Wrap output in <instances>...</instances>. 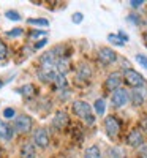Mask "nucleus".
Listing matches in <instances>:
<instances>
[{
    "instance_id": "1",
    "label": "nucleus",
    "mask_w": 147,
    "mask_h": 158,
    "mask_svg": "<svg viewBox=\"0 0 147 158\" xmlns=\"http://www.w3.org/2000/svg\"><path fill=\"white\" fill-rule=\"evenodd\" d=\"M124 81L127 85L133 87V89H142L145 85V79L141 73H138L133 68H127L124 71Z\"/></svg>"
},
{
    "instance_id": "2",
    "label": "nucleus",
    "mask_w": 147,
    "mask_h": 158,
    "mask_svg": "<svg viewBox=\"0 0 147 158\" xmlns=\"http://www.w3.org/2000/svg\"><path fill=\"white\" fill-rule=\"evenodd\" d=\"M104 131L109 139H116L120 133V122L116 115H108L104 118Z\"/></svg>"
},
{
    "instance_id": "3",
    "label": "nucleus",
    "mask_w": 147,
    "mask_h": 158,
    "mask_svg": "<svg viewBox=\"0 0 147 158\" xmlns=\"http://www.w3.org/2000/svg\"><path fill=\"white\" fill-rule=\"evenodd\" d=\"M144 141H145L144 133H142V130H139V128H133L130 133L127 135V139H125L127 146H130V147H133V149L142 147V146H144Z\"/></svg>"
},
{
    "instance_id": "4",
    "label": "nucleus",
    "mask_w": 147,
    "mask_h": 158,
    "mask_svg": "<svg viewBox=\"0 0 147 158\" xmlns=\"http://www.w3.org/2000/svg\"><path fill=\"white\" fill-rule=\"evenodd\" d=\"M32 127H33V120L27 114H21L15 118V128H16L18 133H22V135L29 133V131L32 130Z\"/></svg>"
},
{
    "instance_id": "5",
    "label": "nucleus",
    "mask_w": 147,
    "mask_h": 158,
    "mask_svg": "<svg viewBox=\"0 0 147 158\" xmlns=\"http://www.w3.org/2000/svg\"><path fill=\"white\" fill-rule=\"evenodd\" d=\"M122 82H124V76L120 74L119 71H114V73H109L108 74V77H106V81H104V87H106V90L108 92H116V90H119L120 89V85H122Z\"/></svg>"
},
{
    "instance_id": "6",
    "label": "nucleus",
    "mask_w": 147,
    "mask_h": 158,
    "mask_svg": "<svg viewBox=\"0 0 147 158\" xmlns=\"http://www.w3.org/2000/svg\"><path fill=\"white\" fill-rule=\"evenodd\" d=\"M128 101H130V92H127L125 89H119L111 94V103L114 108H124Z\"/></svg>"
},
{
    "instance_id": "7",
    "label": "nucleus",
    "mask_w": 147,
    "mask_h": 158,
    "mask_svg": "<svg viewBox=\"0 0 147 158\" xmlns=\"http://www.w3.org/2000/svg\"><path fill=\"white\" fill-rule=\"evenodd\" d=\"M98 60L101 65H104V67H108V65H112L116 60H117V54L116 51L111 49V48H100L98 49Z\"/></svg>"
},
{
    "instance_id": "8",
    "label": "nucleus",
    "mask_w": 147,
    "mask_h": 158,
    "mask_svg": "<svg viewBox=\"0 0 147 158\" xmlns=\"http://www.w3.org/2000/svg\"><path fill=\"white\" fill-rule=\"evenodd\" d=\"M71 109H73V112H74L78 117L84 118V120H86L89 115H92V106H90L87 101H82V100H76V101L73 103Z\"/></svg>"
},
{
    "instance_id": "9",
    "label": "nucleus",
    "mask_w": 147,
    "mask_h": 158,
    "mask_svg": "<svg viewBox=\"0 0 147 158\" xmlns=\"http://www.w3.org/2000/svg\"><path fill=\"white\" fill-rule=\"evenodd\" d=\"M33 146L40 149H46L49 146V136L44 128H38L33 131Z\"/></svg>"
},
{
    "instance_id": "10",
    "label": "nucleus",
    "mask_w": 147,
    "mask_h": 158,
    "mask_svg": "<svg viewBox=\"0 0 147 158\" xmlns=\"http://www.w3.org/2000/svg\"><path fill=\"white\" fill-rule=\"evenodd\" d=\"M68 123H70V118L66 115V112H63V111H57L56 115L52 117V127L56 130H65L68 127Z\"/></svg>"
},
{
    "instance_id": "11",
    "label": "nucleus",
    "mask_w": 147,
    "mask_h": 158,
    "mask_svg": "<svg viewBox=\"0 0 147 158\" xmlns=\"http://www.w3.org/2000/svg\"><path fill=\"white\" fill-rule=\"evenodd\" d=\"M145 101V92H142V89H135L133 92H130V103L133 106H142Z\"/></svg>"
},
{
    "instance_id": "12",
    "label": "nucleus",
    "mask_w": 147,
    "mask_h": 158,
    "mask_svg": "<svg viewBox=\"0 0 147 158\" xmlns=\"http://www.w3.org/2000/svg\"><path fill=\"white\" fill-rule=\"evenodd\" d=\"M38 76L41 81H46V82H54L56 81V76H57V71L54 68H44L41 67L38 71Z\"/></svg>"
},
{
    "instance_id": "13",
    "label": "nucleus",
    "mask_w": 147,
    "mask_h": 158,
    "mask_svg": "<svg viewBox=\"0 0 147 158\" xmlns=\"http://www.w3.org/2000/svg\"><path fill=\"white\" fill-rule=\"evenodd\" d=\"M76 74L79 79H82V81H87V79L92 77V67L89 63H81L76 70Z\"/></svg>"
},
{
    "instance_id": "14",
    "label": "nucleus",
    "mask_w": 147,
    "mask_h": 158,
    "mask_svg": "<svg viewBox=\"0 0 147 158\" xmlns=\"http://www.w3.org/2000/svg\"><path fill=\"white\" fill-rule=\"evenodd\" d=\"M21 158H36V149L33 144L27 142L21 147Z\"/></svg>"
},
{
    "instance_id": "15",
    "label": "nucleus",
    "mask_w": 147,
    "mask_h": 158,
    "mask_svg": "<svg viewBox=\"0 0 147 158\" xmlns=\"http://www.w3.org/2000/svg\"><path fill=\"white\" fill-rule=\"evenodd\" d=\"M18 92H19L22 97H25V98H32V97L36 94V89H35L33 84H25V85H22L21 89H18Z\"/></svg>"
},
{
    "instance_id": "16",
    "label": "nucleus",
    "mask_w": 147,
    "mask_h": 158,
    "mask_svg": "<svg viewBox=\"0 0 147 158\" xmlns=\"http://www.w3.org/2000/svg\"><path fill=\"white\" fill-rule=\"evenodd\" d=\"M84 158H101V150L98 146H90L84 152Z\"/></svg>"
},
{
    "instance_id": "17",
    "label": "nucleus",
    "mask_w": 147,
    "mask_h": 158,
    "mask_svg": "<svg viewBox=\"0 0 147 158\" xmlns=\"http://www.w3.org/2000/svg\"><path fill=\"white\" fill-rule=\"evenodd\" d=\"M93 109H95V112L98 115H104V112H106V101L103 98L95 100V103H93Z\"/></svg>"
},
{
    "instance_id": "18",
    "label": "nucleus",
    "mask_w": 147,
    "mask_h": 158,
    "mask_svg": "<svg viewBox=\"0 0 147 158\" xmlns=\"http://www.w3.org/2000/svg\"><path fill=\"white\" fill-rule=\"evenodd\" d=\"M108 41H109L111 44H114V46H119V48L125 46V43L120 40V36H119L117 33H109V35H108Z\"/></svg>"
},
{
    "instance_id": "19",
    "label": "nucleus",
    "mask_w": 147,
    "mask_h": 158,
    "mask_svg": "<svg viewBox=\"0 0 147 158\" xmlns=\"http://www.w3.org/2000/svg\"><path fill=\"white\" fill-rule=\"evenodd\" d=\"M54 84H56L59 89H63V87H66V84H68V82H66V77H65V74H62V73H57Z\"/></svg>"
},
{
    "instance_id": "20",
    "label": "nucleus",
    "mask_w": 147,
    "mask_h": 158,
    "mask_svg": "<svg viewBox=\"0 0 147 158\" xmlns=\"http://www.w3.org/2000/svg\"><path fill=\"white\" fill-rule=\"evenodd\" d=\"M27 22L30 25H40V27H48L49 25L48 19H27Z\"/></svg>"
},
{
    "instance_id": "21",
    "label": "nucleus",
    "mask_w": 147,
    "mask_h": 158,
    "mask_svg": "<svg viewBox=\"0 0 147 158\" xmlns=\"http://www.w3.org/2000/svg\"><path fill=\"white\" fill-rule=\"evenodd\" d=\"M8 130H10V125H6L3 120H0V139H6Z\"/></svg>"
},
{
    "instance_id": "22",
    "label": "nucleus",
    "mask_w": 147,
    "mask_h": 158,
    "mask_svg": "<svg viewBox=\"0 0 147 158\" xmlns=\"http://www.w3.org/2000/svg\"><path fill=\"white\" fill-rule=\"evenodd\" d=\"M5 16L10 19V21H21L22 18H21V15L18 11H15V10H8L6 13H5Z\"/></svg>"
},
{
    "instance_id": "23",
    "label": "nucleus",
    "mask_w": 147,
    "mask_h": 158,
    "mask_svg": "<svg viewBox=\"0 0 147 158\" xmlns=\"http://www.w3.org/2000/svg\"><path fill=\"white\" fill-rule=\"evenodd\" d=\"M135 59H136V62L141 65L142 68H145V70H147V57H145L144 54H136V57H135Z\"/></svg>"
},
{
    "instance_id": "24",
    "label": "nucleus",
    "mask_w": 147,
    "mask_h": 158,
    "mask_svg": "<svg viewBox=\"0 0 147 158\" xmlns=\"http://www.w3.org/2000/svg\"><path fill=\"white\" fill-rule=\"evenodd\" d=\"M24 33V30L21 27H16V29H13L10 32H6V36H11V38H16V36H21Z\"/></svg>"
},
{
    "instance_id": "25",
    "label": "nucleus",
    "mask_w": 147,
    "mask_h": 158,
    "mask_svg": "<svg viewBox=\"0 0 147 158\" xmlns=\"http://www.w3.org/2000/svg\"><path fill=\"white\" fill-rule=\"evenodd\" d=\"M8 56V49H6V44L3 41H0V60H5Z\"/></svg>"
},
{
    "instance_id": "26",
    "label": "nucleus",
    "mask_w": 147,
    "mask_h": 158,
    "mask_svg": "<svg viewBox=\"0 0 147 158\" xmlns=\"http://www.w3.org/2000/svg\"><path fill=\"white\" fill-rule=\"evenodd\" d=\"M127 21H128V22H133V24H136V25L141 24V18H139L138 15H135V13H133V15H130V16L127 18Z\"/></svg>"
},
{
    "instance_id": "27",
    "label": "nucleus",
    "mask_w": 147,
    "mask_h": 158,
    "mask_svg": "<svg viewBox=\"0 0 147 158\" xmlns=\"http://www.w3.org/2000/svg\"><path fill=\"white\" fill-rule=\"evenodd\" d=\"M82 19H84V15H82V13H74L73 18H71V21H73L74 24H81Z\"/></svg>"
},
{
    "instance_id": "28",
    "label": "nucleus",
    "mask_w": 147,
    "mask_h": 158,
    "mask_svg": "<svg viewBox=\"0 0 147 158\" xmlns=\"http://www.w3.org/2000/svg\"><path fill=\"white\" fill-rule=\"evenodd\" d=\"M128 3H130V6H131V8H141L145 2H144V0H130Z\"/></svg>"
},
{
    "instance_id": "29",
    "label": "nucleus",
    "mask_w": 147,
    "mask_h": 158,
    "mask_svg": "<svg viewBox=\"0 0 147 158\" xmlns=\"http://www.w3.org/2000/svg\"><path fill=\"white\" fill-rule=\"evenodd\" d=\"M15 109H13V108H6L5 111H3V117L5 118H13V117H15Z\"/></svg>"
},
{
    "instance_id": "30",
    "label": "nucleus",
    "mask_w": 147,
    "mask_h": 158,
    "mask_svg": "<svg viewBox=\"0 0 147 158\" xmlns=\"http://www.w3.org/2000/svg\"><path fill=\"white\" fill-rule=\"evenodd\" d=\"M138 158H147V146H142L138 152Z\"/></svg>"
},
{
    "instance_id": "31",
    "label": "nucleus",
    "mask_w": 147,
    "mask_h": 158,
    "mask_svg": "<svg viewBox=\"0 0 147 158\" xmlns=\"http://www.w3.org/2000/svg\"><path fill=\"white\" fill-rule=\"evenodd\" d=\"M117 35L120 36V40H122V41H124V43H127V41H128V40H130V36H128V35H127V33H125L124 30H119V33H117Z\"/></svg>"
},
{
    "instance_id": "32",
    "label": "nucleus",
    "mask_w": 147,
    "mask_h": 158,
    "mask_svg": "<svg viewBox=\"0 0 147 158\" xmlns=\"http://www.w3.org/2000/svg\"><path fill=\"white\" fill-rule=\"evenodd\" d=\"M46 43H48V38H43V40H40V43H36V44H35V49H41V48H43V46H44Z\"/></svg>"
},
{
    "instance_id": "33",
    "label": "nucleus",
    "mask_w": 147,
    "mask_h": 158,
    "mask_svg": "<svg viewBox=\"0 0 147 158\" xmlns=\"http://www.w3.org/2000/svg\"><path fill=\"white\" fill-rule=\"evenodd\" d=\"M141 130H142V131H145V133H147V117L141 118Z\"/></svg>"
},
{
    "instance_id": "34",
    "label": "nucleus",
    "mask_w": 147,
    "mask_h": 158,
    "mask_svg": "<svg viewBox=\"0 0 147 158\" xmlns=\"http://www.w3.org/2000/svg\"><path fill=\"white\" fill-rule=\"evenodd\" d=\"M41 35H44L43 30H33V32H30V36H33V38H38V36H41Z\"/></svg>"
},
{
    "instance_id": "35",
    "label": "nucleus",
    "mask_w": 147,
    "mask_h": 158,
    "mask_svg": "<svg viewBox=\"0 0 147 158\" xmlns=\"http://www.w3.org/2000/svg\"><path fill=\"white\" fill-rule=\"evenodd\" d=\"M86 123H87V125H93V123H95V115H93V114L89 115V117L86 118Z\"/></svg>"
},
{
    "instance_id": "36",
    "label": "nucleus",
    "mask_w": 147,
    "mask_h": 158,
    "mask_svg": "<svg viewBox=\"0 0 147 158\" xmlns=\"http://www.w3.org/2000/svg\"><path fill=\"white\" fill-rule=\"evenodd\" d=\"M15 130H16V128L10 127V130H8V136H6V141H10V139L13 138V135H15Z\"/></svg>"
},
{
    "instance_id": "37",
    "label": "nucleus",
    "mask_w": 147,
    "mask_h": 158,
    "mask_svg": "<svg viewBox=\"0 0 147 158\" xmlns=\"http://www.w3.org/2000/svg\"><path fill=\"white\" fill-rule=\"evenodd\" d=\"M2 85H3V82H2V81H0V89H2Z\"/></svg>"
},
{
    "instance_id": "38",
    "label": "nucleus",
    "mask_w": 147,
    "mask_h": 158,
    "mask_svg": "<svg viewBox=\"0 0 147 158\" xmlns=\"http://www.w3.org/2000/svg\"><path fill=\"white\" fill-rule=\"evenodd\" d=\"M2 152H3V150H2V149H0V156H2Z\"/></svg>"
},
{
    "instance_id": "39",
    "label": "nucleus",
    "mask_w": 147,
    "mask_h": 158,
    "mask_svg": "<svg viewBox=\"0 0 147 158\" xmlns=\"http://www.w3.org/2000/svg\"><path fill=\"white\" fill-rule=\"evenodd\" d=\"M145 24H147V22H145Z\"/></svg>"
}]
</instances>
